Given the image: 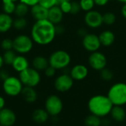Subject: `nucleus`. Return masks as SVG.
<instances>
[{"label": "nucleus", "instance_id": "nucleus-1", "mask_svg": "<svg viewBox=\"0 0 126 126\" xmlns=\"http://www.w3.org/2000/svg\"><path fill=\"white\" fill-rule=\"evenodd\" d=\"M30 35L34 43L38 45H49L53 42L57 35L55 25L48 19L35 21L31 28Z\"/></svg>", "mask_w": 126, "mask_h": 126}, {"label": "nucleus", "instance_id": "nucleus-2", "mask_svg": "<svg viewBox=\"0 0 126 126\" xmlns=\"http://www.w3.org/2000/svg\"><path fill=\"white\" fill-rule=\"evenodd\" d=\"M114 105L107 95L96 94L92 96L88 101L87 107L90 114L99 117H107L113 108Z\"/></svg>", "mask_w": 126, "mask_h": 126}, {"label": "nucleus", "instance_id": "nucleus-3", "mask_svg": "<svg viewBox=\"0 0 126 126\" xmlns=\"http://www.w3.org/2000/svg\"><path fill=\"white\" fill-rule=\"evenodd\" d=\"M107 96L114 106H124L126 105V83L117 82L109 89Z\"/></svg>", "mask_w": 126, "mask_h": 126}, {"label": "nucleus", "instance_id": "nucleus-4", "mask_svg": "<svg viewBox=\"0 0 126 126\" xmlns=\"http://www.w3.org/2000/svg\"><path fill=\"white\" fill-rule=\"evenodd\" d=\"M48 60L49 66H52L56 70H64L70 65L72 58L68 52L58 49L52 52Z\"/></svg>", "mask_w": 126, "mask_h": 126}, {"label": "nucleus", "instance_id": "nucleus-5", "mask_svg": "<svg viewBox=\"0 0 126 126\" xmlns=\"http://www.w3.org/2000/svg\"><path fill=\"white\" fill-rule=\"evenodd\" d=\"M13 41V49L18 55H25L29 53L33 48L34 41H32L31 36L25 34H21L17 35Z\"/></svg>", "mask_w": 126, "mask_h": 126}, {"label": "nucleus", "instance_id": "nucleus-6", "mask_svg": "<svg viewBox=\"0 0 126 126\" xmlns=\"http://www.w3.org/2000/svg\"><path fill=\"white\" fill-rule=\"evenodd\" d=\"M24 87L19 78L16 76L10 75L2 82V89L9 97H16L21 94Z\"/></svg>", "mask_w": 126, "mask_h": 126}, {"label": "nucleus", "instance_id": "nucleus-7", "mask_svg": "<svg viewBox=\"0 0 126 126\" xmlns=\"http://www.w3.org/2000/svg\"><path fill=\"white\" fill-rule=\"evenodd\" d=\"M18 78L24 86L32 88L36 87L40 83L41 80L40 72L32 67H29L20 72Z\"/></svg>", "mask_w": 126, "mask_h": 126}, {"label": "nucleus", "instance_id": "nucleus-8", "mask_svg": "<svg viewBox=\"0 0 126 126\" xmlns=\"http://www.w3.org/2000/svg\"><path fill=\"white\" fill-rule=\"evenodd\" d=\"M44 109L50 117H58L63 109V103L61 98L56 94L48 96L44 103Z\"/></svg>", "mask_w": 126, "mask_h": 126}, {"label": "nucleus", "instance_id": "nucleus-9", "mask_svg": "<svg viewBox=\"0 0 126 126\" xmlns=\"http://www.w3.org/2000/svg\"><path fill=\"white\" fill-rule=\"evenodd\" d=\"M88 63L93 70L100 72L107 66L108 59L103 52L98 50L90 53L88 58Z\"/></svg>", "mask_w": 126, "mask_h": 126}, {"label": "nucleus", "instance_id": "nucleus-10", "mask_svg": "<svg viewBox=\"0 0 126 126\" xmlns=\"http://www.w3.org/2000/svg\"><path fill=\"white\" fill-rule=\"evenodd\" d=\"M83 21L86 26L90 29H98L103 25V13L99 10H92L85 13Z\"/></svg>", "mask_w": 126, "mask_h": 126}, {"label": "nucleus", "instance_id": "nucleus-11", "mask_svg": "<svg viewBox=\"0 0 126 126\" xmlns=\"http://www.w3.org/2000/svg\"><path fill=\"white\" fill-rule=\"evenodd\" d=\"M75 80L72 78L70 75L66 72L58 75L54 81V87L56 91L61 93L67 92L72 89L74 86Z\"/></svg>", "mask_w": 126, "mask_h": 126}, {"label": "nucleus", "instance_id": "nucleus-12", "mask_svg": "<svg viewBox=\"0 0 126 126\" xmlns=\"http://www.w3.org/2000/svg\"><path fill=\"white\" fill-rule=\"evenodd\" d=\"M82 46L86 51L90 53L98 51L101 47L98 35L93 32H88L82 38Z\"/></svg>", "mask_w": 126, "mask_h": 126}, {"label": "nucleus", "instance_id": "nucleus-13", "mask_svg": "<svg viewBox=\"0 0 126 126\" xmlns=\"http://www.w3.org/2000/svg\"><path fill=\"white\" fill-rule=\"evenodd\" d=\"M69 74L75 81H82L89 75V69L84 64H75L70 69Z\"/></svg>", "mask_w": 126, "mask_h": 126}, {"label": "nucleus", "instance_id": "nucleus-14", "mask_svg": "<svg viewBox=\"0 0 126 126\" xmlns=\"http://www.w3.org/2000/svg\"><path fill=\"white\" fill-rule=\"evenodd\" d=\"M17 120L16 113L10 109L4 107L0 111V125L2 126H13Z\"/></svg>", "mask_w": 126, "mask_h": 126}, {"label": "nucleus", "instance_id": "nucleus-15", "mask_svg": "<svg viewBox=\"0 0 126 126\" xmlns=\"http://www.w3.org/2000/svg\"><path fill=\"white\" fill-rule=\"evenodd\" d=\"M63 16L64 14L61 10L59 5H55L49 9L47 19L55 25H57L62 22L63 19Z\"/></svg>", "mask_w": 126, "mask_h": 126}, {"label": "nucleus", "instance_id": "nucleus-16", "mask_svg": "<svg viewBox=\"0 0 126 126\" xmlns=\"http://www.w3.org/2000/svg\"><path fill=\"white\" fill-rule=\"evenodd\" d=\"M98 36L100 38L101 46L105 47H109L112 46L116 40L115 33L110 30H106L102 31L98 35Z\"/></svg>", "mask_w": 126, "mask_h": 126}, {"label": "nucleus", "instance_id": "nucleus-17", "mask_svg": "<svg viewBox=\"0 0 126 126\" xmlns=\"http://www.w3.org/2000/svg\"><path fill=\"white\" fill-rule=\"evenodd\" d=\"M48 9L41 6L40 4H37L30 7V11L32 17L35 21L47 19L48 17Z\"/></svg>", "mask_w": 126, "mask_h": 126}, {"label": "nucleus", "instance_id": "nucleus-18", "mask_svg": "<svg viewBox=\"0 0 126 126\" xmlns=\"http://www.w3.org/2000/svg\"><path fill=\"white\" fill-rule=\"evenodd\" d=\"M11 66L16 72L20 73L30 67V62L24 55H17Z\"/></svg>", "mask_w": 126, "mask_h": 126}, {"label": "nucleus", "instance_id": "nucleus-19", "mask_svg": "<svg viewBox=\"0 0 126 126\" xmlns=\"http://www.w3.org/2000/svg\"><path fill=\"white\" fill-rule=\"evenodd\" d=\"M13 19L11 15L0 13V33L7 32L13 27Z\"/></svg>", "mask_w": 126, "mask_h": 126}, {"label": "nucleus", "instance_id": "nucleus-20", "mask_svg": "<svg viewBox=\"0 0 126 126\" xmlns=\"http://www.w3.org/2000/svg\"><path fill=\"white\" fill-rule=\"evenodd\" d=\"M49 115L45 109H36L32 113V120L37 124H44L49 118Z\"/></svg>", "mask_w": 126, "mask_h": 126}, {"label": "nucleus", "instance_id": "nucleus-21", "mask_svg": "<svg viewBox=\"0 0 126 126\" xmlns=\"http://www.w3.org/2000/svg\"><path fill=\"white\" fill-rule=\"evenodd\" d=\"M109 115L116 123H123L126 119V111L123 106H114Z\"/></svg>", "mask_w": 126, "mask_h": 126}, {"label": "nucleus", "instance_id": "nucleus-22", "mask_svg": "<svg viewBox=\"0 0 126 126\" xmlns=\"http://www.w3.org/2000/svg\"><path fill=\"white\" fill-rule=\"evenodd\" d=\"M49 66V60L44 56L37 55L33 58L32 61V67L38 72L44 71Z\"/></svg>", "mask_w": 126, "mask_h": 126}, {"label": "nucleus", "instance_id": "nucleus-23", "mask_svg": "<svg viewBox=\"0 0 126 126\" xmlns=\"http://www.w3.org/2000/svg\"><path fill=\"white\" fill-rule=\"evenodd\" d=\"M21 94L22 95L24 100L28 103H33L38 99V93L32 87L24 86Z\"/></svg>", "mask_w": 126, "mask_h": 126}, {"label": "nucleus", "instance_id": "nucleus-24", "mask_svg": "<svg viewBox=\"0 0 126 126\" xmlns=\"http://www.w3.org/2000/svg\"><path fill=\"white\" fill-rule=\"evenodd\" d=\"M102 122L103 118L92 114H89L84 119V124L86 126H102Z\"/></svg>", "mask_w": 126, "mask_h": 126}, {"label": "nucleus", "instance_id": "nucleus-25", "mask_svg": "<svg viewBox=\"0 0 126 126\" xmlns=\"http://www.w3.org/2000/svg\"><path fill=\"white\" fill-rule=\"evenodd\" d=\"M30 10V7L27 4L19 1L16 5V9L14 14L17 17H25V16L28 13Z\"/></svg>", "mask_w": 126, "mask_h": 126}, {"label": "nucleus", "instance_id": "nucleus-26", "mask_svg": "<svg viewBox=\"0 0 126 126\" xmlns=\"http://www.w3.org/2000/svg\"><path fill=\"white\" fill-rule=\"evenodd\" d=\"M117 16L114 13L111 11H107L103 14V24L106 26H112L117 21Z\"/></svg>", "mask_w": 126, "mask_h": 126}, {"label": "nucleus", "instance_id": "nucleus-27", "mask_svg": "<svg viewBox=\"0 0 126 126\" xmlns=\"http://www.w3.org/2000/svg\"><path fill=\"white\" fill-rule=\"evenodd\" d=\"M16 5V2L13 0H2V10L7 14L12 15L14 13Z\"/></svg>", "mask_w": 126, "mask_h": 126}, {"label": "nucleus", "instance_id": "nucleus-28", "mask_svg": "<svg viewBox=\"0 0 126 126\" xmlns=\"http://www.w3.org/2000/svg\"><path fill=\"white\" fill-rule=\"evenodd\" d=\"M16 56H17L16 52L13 49L4 51V54L2 55L4 64H6L7 66H11Z\"/></svg>", "mask_w": 126, "mask_h": 126}, {"label": "nucleus", "instance_id": "nucleus-29", "mask_svg": "<svg viewBox=\"0 0 126 126\" xmlns=\"http://www.w3.org/2000/svg\"><path fill=\"white\" fill-rule=\"evenodd\" d=\"M27 26V21L24 17H17L13 20V27L17 30H22Z\"/></svg>", "mask_w": 126, "mask_h": 126}, {"label": "nucleus", "instance_id": "nucleus-30", "mask_svg": "<svg viewBox=\"0 0 126 126\" xmlns=\"http://www.w3.org/2000/svg\"><path fill=\"white\" fill-rule=\"evenodd\" d=\"M79 4L81 10L85 13L94 10V7L95 6L94 0H79Z\"/></svg>", "mask_w": 126, "mask_h": 126}, {"label": "nucleus", "instance_id": "nucleus-31", "mask_svg": "<svg viewBox=\"0 0 126 126\" xmlns=\"http://www.w3.org/2000/svg\"><path fill=\"white\" fill-rule=\"evenodd\" d=\"M100 76L104 81H111L114 78V72L110 69L106 67L100 72Z\"/></svg>", "mask_w": 126, "mask_h": 126}, {"label": "nucleus", "instance_id": "nucleus-32", "mask_svg": "<svg viewBox=\"0 0 126 126\" xmlns=\"http://www.w3.org/2000/svg\"><path fill=\"white\" fill-rule=\"evenodd\" d=\"M13 39L6 38H4L1 41V48L4 51L11 50V49H13Z\"/></svg>", "mask_w": 126, "mask_h": 126}, {"label": "nucleus", "instance_id": "nucleus-33", "mask_svg": "<svg viewBox=\"0 0 126 126\" xmlns=\"http://www.w3.org/2000/svg\"><path fill=\"white\" fill-rule=\"evenodd\" d=\"M38 4L48 10L55 5H58V0H39Z\"/></svg>", "mask_w": 126, "mask_h": 126}, {"label": "nucleus", "instance_id": "nucleus-34", "mask_svg": "<svg viewBox=\"0 0 126 126\" xmlns=\"http://www.w3.org/2000/svg\"><path fill=\"white\" fill-rule=\"evenodd\" d=\"M63 14H70L71 7H72V1H63L58 4Z\"/></svg>", "mask_w": 126, "mask_h": 126}, {"label": "nucleus", "instance_id": "nucleus-35", "mask_svg": "<svg viewBox=\"0 0 126 126\" xmlns=\"http://www.w3.org/2000/svg\"><path fill=\"white\" fill-rule=\"evenodd\" d=\"M81 8L79 4V1H72V7L70 14L72 15H78L81 12Z\"/></svg>", "mask_w": 126, "mask_h": 126}, {"label": "nucleus", "instance_id": "nucleus-36", "mask_svg": "<svg viewBox=\"0 0 126 126\" xmlns=\"http://www.w3.org/2000/svg\"><path fill=\"white\" fill-rule=\"evenodd\" d=\"M56 69L55 68H53L51 66H49L44 72V75L47 77V78H52L56 74Z\"/></svg>", "mask_w": 126, "mask_h": 126}, {"label": "nucleus", "instance_id": "nucleus-37", "mask_svg": "<svg viewBox=\"0 0 126 126\" xmlns=\"http://www.w3.org/2000/svg\"><path fill=\"white\" fill-rule=\"evenodd\" d=\"M9 76H10V75H9V72H7V70L4 69H0V80L2 82L4 80H6Z\"/></svg>", "mask_w": 126, "mask_h": 126}, {"label": "nucleus", "instance_id": "nucleus-38", "mask_svg": "<svg viewBox=\"0 0 126 126\" xmlns=\"http://www.w3.org/2000/svg\"><path fill=\"white\" fill-rule=\"evenodd\" d=\"M19 1L27 4V6H29L30 7L38 4L39 0H19Z\"/></svg>", "mask_w": 126, "mask_h": 126}, {"label": "nucleus", "instance_id": "nucleus-39", "mask_svg": "<svg viewBox=\"0 0 126 126\" xmlns=\"http://www.w3.org/2000/svg\"><path fill=\"white\" fill-rule=\"evenodd\" d=\"M55 32H56V35H60L64 33L65 32V27L61 25V24L55 25Z\"/></svg>", "mask_w": 126, "mask_h": 126}, {"label": "nucleus", "instance_id": "nucleus-40", "mask_svg": "<svg viewBox=\"0 0 126 126\" xmlns=\"http://www.w3.org/2000/svg\"><path fill=\"white\" fill-rule=\"evenodd\" d=\"M94 1L95 5H97V7H105L109 4L110 0H94Z\"/></svg>", "mask_w": 126, "mask_h": 126}, {"label": "nucleus", "instance_id": "nucleus-41", "mask_svg": "<svg viewBox=\"0 0 126 126\" xmlns=\"http://www.w3.org/2000/svg\"><path fill=\"white\" fill-rule=\"evenodd\" d=\"M87 33H88V32H87L86 29L84 28V27H80V28H79V29L77 30V34H78V35L80 36V37H81V38H83Z\"/></svg>", "mask_w": 126, "mask_h": 126}, {"label": "nucleus", "instance_id": "nucleus-42", "mask_svg": "<svg viewBox=\"0 0 126 126\" xmlns=\"http://www.w3.org/2000/svg\"><path fill=\"white\" fill-rule=\"evenodd\" d=\"M121 15L126 20V4H124L121 7Z\"/></svg>", "mask_w": 126, "mask_h": 126}, {"label": "nucleus", "instance_id": "nucleus-43", "mask_svg": "<svg viewBox=\"0 0 126 126\" xmlns=\"http://www.w3.org/2000/svg\"><path fill=\"white\" fill-rule=\"evenodd\" d=\"M5 107V100L4 98L0 95V111Z\"/></svg>", "mask_w": 126, "mask_h": 126}, {"label": "nucleus", "instance_id": "nucleus-44", "mask_svg": "<svg viewBox=\"0 0 126 126\" xmlns=\"http://www.w3.org/2000/svg\"><path fill=\"white\" fill-rule=\"evenodd\" d=\"M4 64V62L3 57H2V55H0V69H2V67H3Z\"/></svg>", "mask_w": 126, "mask_h": 126}, {"label": "nucleus", "instance_id": "nucleus-45", "mask_svg": "<svg viewBox=\"0 0 126 126\" xmlns=\"http://www.w3.org/2000/svg\"><path fill=\"white\" fill-rule=\"evenodd\" d=\"M72 0H58V4H61V3H62V2H63V1H71Z\"/></svg>", "mask_w": 126, "mask_h": 126}, {"label": "nucleus", "instance_id": "nucleus-46", "mask_svg": "<svg viewBox=\"0 0 126 126\" xmlns=\"http://www.w3.org/2000/svg\"><path fill=\"white\" fill-rule=\"evenodd\" d=\"M116 1H117L118 2H120V3H122V4H126V0H116Z\"/></svg>", "mask_w": 126, "mask_h": 126}, {"label": "nucleus", "instance_id": "nucleus-47", "mask_svg": "<svg viewBox=\"0 0 126 126\" xmlns=\"http://www.w3.org/2000/svg\"><path fill=\"white\" fill-rule=\"evenodd\" d=\"M13 1H15V2H16V1H19V0H13Z\"/></svg>", "mask_w": 126, "mask_h": 126}, {"label": "nucleus", "instance_id": "nucleus-48", "mask_svg": "<svg viewBox=\"0 0 126 126\" xmlns=\"http://www.w3.org/2000/svg\"><path fill=\"white\" fill-rule=\"evenodd\" d=\"M56 126V125H53V126Z\"/></svg>", "mask_w": 126, "mask_h": 126}, {"label": "nucleus", "instance_id": "nucleus-49", "mask_svg": "<svg viewBox=\"0 0 126 126\" xmlns=\"http://www.w3.org/2000/svg\"><path fill=\"white\" fill-rule=\"evenodd\" d=\"M0 126H1V125H0Z\"/></svg>", "mask_w": 126, "mask_h": 126}]
</instances>
